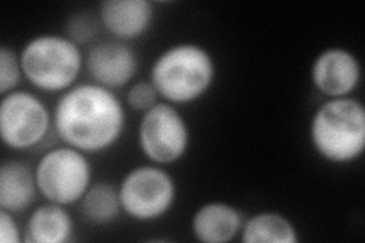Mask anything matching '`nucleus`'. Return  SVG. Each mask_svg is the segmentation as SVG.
Wrapping results in <instances>:
<instances>
[{"label":"nucleus","mask_w":365,"mask_h":243,"mask_svg":"<svg viewBox=\"0 0 365 243\" xmlns=\"http://www.w3.org/2000/svg\"><path fill=\"white\" fill-rule=\"evenodd\" d=\"M244 243H299V229L288 216L279 212H259L244 221Z\"/></svg>","instance_id":"nucleus-15"},{"label":"nucleus","mask_w":365,"mask_h":243,"mask_svg":"<svg viewBox=\"0 0 365 243\" xmlns=\"http://www.w3.org/2000/svg\"><path fill=\"white\" fill-rule=\"evenodd\" d=\"M79 210L90 225H111L122 213L119 189L107 181L93 182L79 201Z\"/></svg>","instance_id":"nucleus-16"},{"label":"nucleus","mask_w":365,"mask_h":243,"mask_svg":"<svg viewBox=\"0 0 365 243\" xmlns=\"http://www.w3.org/2000/svg\"><path fill=\"white\" fill-rule=\"evenodd\" d=\"M244 216L237 207L210 201L198 207L190 221L192 234L202 243H228L241 236Z\"/></svg>","instance_id":"nucleus-12"},{"label":"nucleus","mask_w":365,"mask_h":243,"mask_svg":"<svg viewBox=\"0 0 365 243\" xmlns=\"http://www.w3.org/2000/svg\"><path fill=\"white\" fill-rule=\"evenodd\" d=\"M362 67L358 56L346 48H327L311 66V83L326 99L349 98L358 90Z\"/></svg>","instance_id":"nucleus-10"},{"label":"nucleus","mask_w":365,"mask_h":243,"mask_svg":"<svg viewBox=\"0 0 365 243\" xmlns=\"http://www.w3.org/2000/svg\"><path fill=\"white\" fill-rule=\"evenodd\" d=\"M14 216L16 214L6 210H0V240L4 243H21L23 240L20 227Z\"/></svg>","instance_id":"nucleus-20"},{"label":"nucleus","mask_w":365,"mask_h":243,"mask_svg":"<svg viewBox=\"0 0 365 243\" xmlns=\"http://www.w3.org/2000/svg\"><path fill=\"white\" fill-rule=\"evenodd\" d=\"M218 68L210 51L198 43H177L160 53L150 71V81L163 102L190 105L212 90Z\"/></svg>","instance_id":"nucleus-2"},{"label":"nucleus","mask_w":365,"mask_h":243,"mask_svg":"<svg viewBox=\"0 0 365 243\" xmlns=\"http://www.w3.org/2000/svg\"><path fill=\"white\" fill-rule=\"evenodd\" d=\"M23 79L20 52L4 44L0 46V93L2 96L19 88Z\"/></svg>","instance_id":"nucleus-17"},{"label":"nucleus","mask_w":365,"mask_h":243,"mask_svg":"<svg viewBox=\"0 0 365 243\" xmlns=\"http://www.w3.org/2000/svg\"><path fill=\"white\" fill-rule=\"evenodd\" d=\"M36 169L25 161L8 160L0 167V210L20 214L37 200Z\"/></svg>","instance_id":"nucleus-13"},{"label":"nucleus","mask_w":365,"mask_h":243,"mask_svg":"<svg viewBox=\"0 0 365 243\" xmlns=\"http://www.w3.org/2000/svg\"><path fill=\"white\" fill-rule=\"evenodd\" d=\"M41 198L64 207L79 204L93 184V166L87 154L72 146H56L44 152L36 166Z\"/></svg>","instance_id":"nucleus-5"},{"label":"nucleus","mask_w":365,"mask_h":243,"mask_svg":"<svg viewBox=\"0 0 365 243\" xmlns=\"http://www.w3.org/2000/svg\"><path fill=\"white\" fill-rule=\"evenodd\" d=\"M137 145L150 163L163 167L175 165L190 148L189 123L175 105L160 100L142 114Z\"/></svg>","instance_id":"nucleus-7"},{"label":"nucleus","mask_w":365,"mask_h":243,"mask_svg":"<svg viewBox=\"0 0 365 243\" xmlns=\"http://www.w3.org/2000/svg\"><path fill=\"white\" fill-rule=\"evenodd\" d=\"M122 213L140 224L160 221L177 201L174 177L157 165H140L125 173L119 184Z\"/></svg>","instance_id":"nucleus-6"},{"label":"nucleus","mask_w":365,"mask_h":243,"mask_svg":"<svg viewBox=\"0 0 365 243\" xmlns=\"http://www.w3.org/2000/svg\"><path fill=\"white\" fill-rule=\"evenodd\" d=\"M53 130L52 111L41 98L17 88L0 102V137L14 152L40 146Z\"/></svg>","instance_id":"nucleus-8"},{"label":"nucleus","mask_w":365,"mask_h":243,"mask_svg":"<svg viewBox=\"0 0 365 243\" xmlns=\"http://www.w3.org/2000/svg\"><path fill=\"white\" fill-rule=\"evenodd\" d=\"M99 26L101 21L98 16H93L88 11L75 13L67 21V37L81 46L95 38Z\"/></svg>","instance_id":"nucleus-18"},{"label":"nucleus","mask_w":365,"mask_h":243,"mask_svg":"<svg viewBox=\"0 0 365 243\" xmlns=\"http://www.w3.org/2000/svg\"><path fill=\"white\" fill-rule=\"evenodd\" d=\"M53 131L63 145L87 155L107 152L127 128V110L116 91L95 83L76 84L52 110Z\"/></svg>","instance_id":"nucleus-1"},{"label":"nucleus","mask_w":365,"mask_h":243,"mask_svg":"<svg viewBox=\"0 0 365 243\" xmlns=\"http://www.w3.org/2000/svg\"><path fill=\"white\" fill-rule=\"evenodd\" d=\"M315 154L330 165L355 163L365 150V108L355 98L326 99L309 122Z\"/></svg>","instance_id":"nucleus-3"},{"label":"nucleus","mask_w":365,"mask_h":243,"mask_svg":"<svg viewBox=\"0 0 365 243\" xmlns=\"http://www.w3.org/2000/svg\"><path fill=\"white\" fill-rule=\"evenodd\" d=\"M98 17L114 40L130 43L151 29L155 11L150 0H106L99 6Z\"/></svg>","instance_id":"nucleus-11"},{"label":"nucleus","mask_w":365,"mask_h":243,"mask_svg":"<svg viewBox=\"0 0 365 243\" xmlns=\"http://www.w3.org/2000/svg\"><path fill=\"white\" fill-rule=\"evenodd\" d=\"M86 71L91 83L116 91L133 84L139 72V56L128 43L104 40L88 49Z\"/></svg>","instance_id":"nucleus-9"},{"label":"nucleus","mask_w":365,"mask_h":243,"mask_svg":"<svg viewBox=\"0 0 365 243\" xmlns=\"http://www.w3.org/2000/svg\"><path fill=\"white\" fill-rule=\"evenodd\" d=\"M75 222L67 207L48 202L34 208L25 240L31 243H67L73 239Z\"/></svg>","instance_id":"nucleus-14"},{"label":"nucleus","mask_w":365,"mask_h":243,"mask_svg":"<svg viewBox=\"0 0 365 243\" xmlns=\"http://www.w3.org/2000/svg\"><path fill=\"white\" fill-rule=\"evenodd\" d=\"M125 99H127L130 108L142 114L160 102V96L150 79L133 83L127 90V98Z\"/></svg>","instance_id":"nucleus-19"},{"label":"nucleus","mask_w":365,"mask_h":243,"mask_svg":"<svg viewBox=\"0 0 365 243\" xmlns=\"http://www.w3.org/2000/svg\"><path fill=\"white\" fill-rule=\"evenodd\" d=\"M23 78L38 91L63 95L78 84L86 68L81 46L60 33H40L20 51Z\"/></svg>","instance_id":"nucleus-4"}]
</instances>
